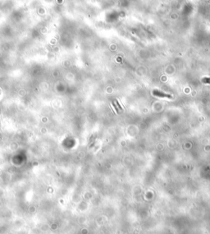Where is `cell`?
I'll return each instance as SVG.
<instances>
[{
  "mask_svg": "<svg viewBox=\"0 0 210 234\" xmlns=\"http://www.w3.org/2000/svg\"><path fill=\"white\" fill-rule=\"evenodd\" d=\"M153 95H156V96H158V97H161V98H168V99H172V95H168V94H164V93H163V92L159 91V90H153Z\"/></svg>",
  "mask_w": 210,
  "mask_h": 234,
  "instance_id": "6da1fadb",
  "label": "cell"
}]
</instances>
